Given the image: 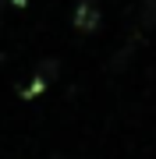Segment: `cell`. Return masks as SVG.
Wrapping results in <instances>:
<instances>
[{
    "instance_id": "1",
    "label": "cell",
    "mask_w": 156,
    "mask_h": 159,
    "mask_svg": "<svg viewBox=\"0 0 156 159\" xmlns=\"http://www.w3.org/2000/svg\"><path fill=\"white\" fill-rule=\"evenodd\" d=\"M75 29L78 32H96L99 29V7L92 0H78L75 7Z\"/></svg>"
},
{
    "instance_id": "2",
    "label": "cell",
    "mask_w": 156,
    "mask_h": 159,
    "mask_svg": "<svg viewBox=\"0 0 156 159\" xmlns=\"http://www.w3.org/2000/svg\"><path fill=\"white\" fill-rule=\"evenodd\" d=\"M35 74H43L46 81H53V78L60 74V60H57V57H46V60L39 64V67H35Z\"/></svg>"
},
{
    "instance_id": "3",
    "label": "cell",
    "mask_w": 156,
    "mask_h": 159,
    "mask_svg": "<svg viewBox=\"0 0 156 159\" xmlns=\"http://www.w3.org/2000/svg\"><path fill=\"white\" fill-rule=\"evenodd\" d=\"M43 89H46V78H43V74H35V78L29 81V85L21 89V99H32V96H39Z\"/></svg>"
},
{
    "instance_id": "4",
    "label": "cell",
    "mask_w": 156,
    "mask_h": 159,
    "mask_svg": "<svg viewBox=\"0 0 156 159\" xmlns=\"http://www.w3.org/2000/svg\"><path fill=\"white\" fill-rule=\"evenodd\" d=\"M139 21L149 29V25H156V0H142V14H139Z\"/></svg>"
}]
</instances>
